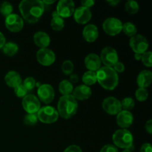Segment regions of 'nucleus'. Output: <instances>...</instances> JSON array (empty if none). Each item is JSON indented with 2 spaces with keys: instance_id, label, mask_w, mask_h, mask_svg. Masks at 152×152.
<instances>
[{
  "instance_id": "1",
  "label": "nucleus",
  "mask_w": 152,
  "mask_h": 152,
  "mask_svg": "<svg viewBox=\"0 0 152 152\" xmlns=\"http://www.w3.org/2000/svg\"><path fill=\"white\" fill-rule=\"evenodd\" d=\"M19 11L28 22L36 23L39 20L45 10V4L39 0H23L19 3Z\"/></svg>"
},
{
  "instance_id": "2",
  "label": "nucleus",
  "mask_w": 152,
  "mask_h": 152,
  "mask_svg": "<svg viewBox=\"0 0 152 152\" xmlns=\"http://www.w3.org/2000/svg\"><path fill=\"white\" fill-rule=\"evenodd\" d=\"M96 80L103 88L112 91L117 86L119 83L118 74L111 67L104 66L96 72Z\"/></svg>"
},
{
  "instance_id": "3",
  "label": "nucleus",
  "mask_w": 152,
  "mask_h": 152,
  "mask_svg": "<svg viewBox=\"0 0 152 152\" xmlns=\"http://www.w3.org/2000/svg\"><path fill=\"white\" fill-rule=\"evenodd\" d=\"M78 108V102L72 95L62 96L57 104L59 115L64 119H70L76 114Z\"/></svg>"
},
{
  "instance_id": "4",
  "label": "nucleus",
  "mask_w": 152,
  "mask_h": 152,
  "mask_svg": "<svg viewBox=\"0 0 152 152\" xmlns=\"http://www.w3.org/2000/svg\"><path fill=\"white\" fill-rule=\"evenodd\" d=\"M113 142L117 147L124 149H129L134 145L132 134L127 129H119L116 131L112 137Z\"/></svg>"
},
{
  "instance_id": "5",
  "label": "nucleus",
  "mask_w": 152,
  "mask_h": 152,
  "mask_svg": "<svg viewBox=\"0 0 152 152\" xmlns=\"http://www.w3.org/2000/svg\"><path fill=\"white\" fill-rule=\"evenodd\" d=\"M38 120L43 123L50 124L57 121L59 118L58 111L54 107L47 105L39 108L37 114Z\"/></svg>"
},
{
  "instance_id": "6",
  "label": "nucleus",
  "mask_w": 152,
  "mask_h": 152,
  "mask_svg": "<svg viewBox=\"0 0 152 152\" xmlns=\"http://www.w3.org/2000/svg\"><path fill=\"white\" fill-rule=\"evenodd\" d=\"M123 23L119 19L115 17L107 18L102 23V28L107 34L110 36H117L122 31Z\"/></svg>"
},
{
  "instance_id": "7",
  "label": "nucleus",
  "mask_w": 152,
  "mask_h": 152,
  "mask_svg": "<svg viewBox=\"0 0 152 152\" xmlns=\"http://www.w3.org/2000/svg\"><path fill=\"white\" fill-rule=\"evenodd\" d=\"M99 58H100L101 62H102L106 67H111V68H112L118 62L119 59L117 50L108 46L102 49Z\"/></svg>"
},
{
  "instance_id": "8",
  "label": "nucleus",
  "mask_w": 152,
  "mask_h": 152,
  "mask_svg": "<svg viewBox=\"0 0 152 152\" xmlns=\"http://www.w3.org/2000/svg\"><path fill=\"white\" fill-rule=\"evenodd\" d=\"M130 47L135 53H144L148 48V42L141 34H136L130 39Z\"/></svg>"
},
{
  "instance_id": "9",
  "label": "nucleus",
  "mask_w": 152,
  "mask_h": 152,
  "mask_svg": "<svg viewBox=\"0 0 152 152\" xmlns=\"http://www.w3.org/2000/svg\"><path fill=\"white\" fill-rule=\"evenodd\" d=\"M102 108L110 115H117L122 111L121 102L117 98L109 96L102 102Z\"/></svg>"
},
{
  "instance_id": "10",
  "label": "nucleus",
  "mask_w": 152,
  "mask_h": 152,
  "mask_svg": "<svg viewBox=\"0 0 152 152\" xmlns=\"http://www.w3.org/2000/svg\"><path fill=\"white\" fill-rule=\"evenodd\" d=\"M75 4L72 0H60L56 6V13L60 17L68 18L74 14Z\"/></svg>"
},
{
  "instance_id": "11",
  "label": "nucleus",
  "mask_w": 152,
  "mask_h": 152,
  "mask_svg": "<svg viewBox=\"0 0 152 152\" xmlns=\"http://www.w3.org/2000/svg\"><path fill=\"white\" fill-rule=\"evenodd\" d=\"M5 26L10 31L13 33L19 32L24 27L23 19L16 13H11L5 18Z\"/></svg>"
},
{
  "instance_id": "12",
  "label": "nucleus",
  "mask_w": 152,
  "mask_h": 152,
  "mask_svg": "<svg viewBox=\"0 0 152 152\" xmlns=\"http://www.w3.org/2000/svg\"><path fill=\"white\" fill-rule=\"evenodd\" d=\"M22 106L28 114H36L41 108L39 99L34 94H28L23 98Z\"/></svg>"
},
{
  "instance_id": "13",
  "label": "nucleus",
  "mask_w": 152,
  "mask_h": 152,
  "mask_svg": "<svg viewBox=\"0 0 152 152\" xmlns=\"http://www.w3.org/2000/svg\"><path fill=\"white\" fill-rule=\"evenodd\" d=\"M37 59L43 66H50L55 62L56 56L50 49L40 48L37 52Z\"/></svg>"
},
{
  "instance_id": "14",
  "label": "nucleus",
  "mask_w": 152,
  "mask_h": 152,
  "mask_svg": "<svg viewBox=\"0 0 152 152\" xmlns=\"http://www.w3.org/2000/svg\"><path fill=\"white\" fill-rule=\"evenodd\" d=\"M37 94L42 102L49 104L54 99L55 92L53 88L50 85L43 84L38 88Z\"/></svg>"
},
{
  "instance_id": "15",
  "label": "nucleus",
  "mask_w": 152,
  "mask_h": 152,
  "mask_svg": "<svg viewBox=\"0 0 152 152\" xmlns=\"http://www.w3.org/2000/svg\"><path fill=\"white\" fill-rule=\"evenodd\" d=\"M91 11L90 9L83 6L77 7L74 12V20L80 25L87 24L91 19Z\"/></svg>"
},
{
  "instance_id": "16",
  "label": "nucleus",
  "mask_w": 152,
  "mask_h": 152,
  "mask_svg": "<svg viewBox=\"0 0 152 152\" xmlns=\"http://www.w3.org/2000/svg\"><path fill=\"white\" fill-rule=\"evenodd\" d=\"M134 122V116L130 111L122 110L117 115V123L122 129L129 128Z\"/></svg>"
},
{
  "instance_id": "17",
  "label": "nucleus",
  "mask_w": 152,
  "mask_h": 152,
  "mask_svg": "<svg viewBox=\"0 0 152 152\" xmlns=\"http://www.w3.org/2000/svg\"><path fill=\"white\" fill-rule=\"evenodd\" d=\"M101 60L99 56L96 53H90L85 58V65L91 71H97L101 68Z\"/></svg>"
},
{
  "instance_id": "18",
  "label": "nucleus",
  "mask_w": 152,
  "mask_h": 152,
  "mask_svg": "<svg viewBox=\"0 0 152 152\" xmlns=\"http://www.w3.org/2000/svg\"><path fill=\"white\" fill-rule=\"evenodd\" d=\"M91 93V89L89 86H86V85H80V86H77L75 88H74L72 92V96L76 99L86 100L90 97Z\"/></svg>"
},
{
  "instance_id": "19",
  "label": "nucleus",
  "mask_w": 152,
  "mask_h": 152,
  "mask_svg": "<svg viewBox=\"0 0 152 152\" xmlns=\"http://www.w3.org/2000/svg\"><path fill=\"white\" fill-rule=\"evenodd\" d=\"M83 35L86 42L90 43L94 42L99 37V31H98L97 27L93 24L87 25L83 29Z\"/></svg>"
},
{
  "instance_id": "20",
  "label": "nucleus",
  "mask_w": 152,
  "mask_h": 152,
  "mask_svg": "<svg viewBox=\"0 0 152 152\" xmlns=\"http://www.w3.org/2000/svg\"><path fill=\"white\" fill-rule=\"evenodd\" d=\"M152 81V73L148 70H143L137 76V83L139 88H146L151 85Z\"/></svg>"
},
{
  "instance_id": "21",
  "label": "nucleus",
  "mask_w": 152,
  "mask_h": 152,
  "mask_svg": "<svg viewBox=\"0 0 152 152\" xmlns=\"http://www.w3.org/2000/svg\"><path fill=\"white\" fill-rule=\"evenodd\" d=\"M34 43L41 48H47L50 42V38L48 34L43 31H38L34 36Z\"/></svg>"
},
{
  "instance_id": "22",
  "label": "nucleus",
  "mask_w": 152,
  "mask_h": 152,
  "mask_svg": "<svg viewBox=\"0 0 152 152\" xmlns=\"http://www.w3.org/2000/svg\"><path fill=\"white\" fill-rule=\"evenodd\" d=\"M6 84L10 88H16L19 85L22 84V78L19 73L15 71H10L6 74L4 77Z\"/></svg>"
},
{
  "instance_id": "23",
  "label": "nucleus",
  "mask_w": 152,
  "mask_h": 152,
  "mask_svg": "<svg viewBox=\"0 0 152 152\" xmlns=\"http://www.w3.org/2000/svg\"><path fill=\"white\" fill-rule=\"evenodd\" d=\"M3 53L7 56H13L17 53L18 50H19V47L16 43L13 42H9L4 44L2 48Z\"/></svg>"
},
{
  "instance_id": "24",
  "label": "nucleus",
  "mask_w": 152,
  "mask_h": 152,
  "mask_svg": "<svg viewBox=\"0 0 152 152\" xmlns=\"http://www.w3.org/2000/svg\"><path fill=\"white\" fill-rule=\"evenodd\" d=\"M59 92L62 94H63V96L71 95V94L73 92V90H74V86L68 80H62L59 85Z\"/></svg>"
},
{
  "instance_id": "25",
  "label": "nucleus",
  "mask_w": 152,
  "mask_h": 152,
  "mask_svg": "<svg viewBox=\"0 0 152 152\" xmlns=\"http://www.w3.org/2000/svg\"><path fill=\"white\" fill-rule=\"evenodd\" d=\"M50 26L53 31H60L65 27V21L59 15L53 16L51 21H50Z\"/></svg>"
},
{
  "instance_id": "26",
  "label": "nucleus",
  "mask_w": 152,
  "mask_h": 152,
  "mask_svg": "<svg viewBox=\"0 0 152 152\" xmlns=\"http://www.w3.org/2000/svg\"><path fill=\"white\" fill-rule=\"evenodd\" d=\"M83 82L87 86L94 85L97 82V80H96V72H94V71H86L83 76Z\"/></svg>"
},
{
  "instance_id": "27",
  "label": "nucleus",
  "mask_w": 152,
  "mask_h": 152,
  "mask_svg": "<svg viewBox=\"0 0 152 152\" xmlns=\"http://www.w3.org/2000/svg\"><path fill=\"white\" fill-rule=\"evenodd\" d=\"M122 31L125 33V34H126V35L130 37H132L136 35L137 32L136 25L130 22H125L124 24H123Z\"/></svg>"
},
{
  "instance_id": "28",
  "label": "nucleus",
  "mask_w": 152,
  "mask_h": 152,
  "mask_svg": "<svg viewBox=\"0 0 152 152\" xmlns=\"http://www.w3.org/2000/svg\"><path fill=\"white\" fill-rule=\"evenodd\" d=\"M125 8H126V12L129 14H136L139 10V4L134 0H129L126 1Z\"/></svg>"
},
{
  "instance_id": "29",
  "label": "nucleus",
  "mask_w": 152,
  "mask_h": 152,
  "mask_svg": "<svg viewBox=\"0 0 152 152\" xmlns=\"http://www.w3.org/2000/svg\"><path fill=\"white\" fill-rule=\"evenodd\" d=\"M13 6L8 1H4L0 4V13L2 16H6L10 15L13 12Z\"/></svg>"
},
{
  "instance_id": "30",
  "label": "nucleus",
  "mask_w": 152,
  "mask_h": 152,
  "mask_svg": "<svg viewBox=\"0 0 152 152\" xmlns=\"http://www.w3.org/2000/svg\"><path fill=\"white\" fill-rule=\"evenodd\" d=\"M135 105L134 100L132 97H126L122 100L121 106L122 109H124V111H130L133 109Z\"/></svg>"
},
{
  "instance_id": "31",
  "label": "nucleus",
  "mask_w": 152,
  "mask_h": 152,
  "mask_svg": "<svg viewBox=\"0 0 152 152\" xmlns=\"http://www.w3.org/2000/svg\"><path fill=\"white\" fill-rule=\"evenodd\" d=\"M135 96H136L137 99L140 102H144L146 100L148 96V91L146 88H139L136 91L135 93Z\"/></svg>"
},
{
  "instance_id": "32",
  "label": "nucleus",
  "mask_w": 152,
  "mask_h": 152,
  "mask_svg": "<svg viewBox=\"0 0 152 152\" xmlns=\"http://www.w3.org/2000/svg\"><path fill=\"white\" fill-rule=\"evenodd\" d=\"M38 121V117L37 114H27L24 118V123L25 125L29 126H33L37 124Z\"/></svg>"
},
{
  "instance_id": "33",
  "label": "nucleus",
  "mask_w": 152,
  "mask_h": 152,
  "mask_svg": "<svg viewBox=\"0 0 152 152\" xmlns=\"http://www.w3.org/2000/svg\"><path fill=\"white\" fill-rule=\"evenodd\" d=\"M62 71L66 75H69L74 71V64L71 60H65L62 65Z\"/></svg>"
},
{
  "instance_id": "34",
  "label": "nucleus",
  "mask_w": 152,
  "mask_h": 152,
  "mask_svg": "<svg viewBox=\"0 0 152 152\" xmlns=\"http://www.w3.org/2000/svg\"><path fill=\"white\" fill-rule=\"evenodd\" d=\"M142 63L145 66L150 67L152 66V53L151 51H146L144 53H142Z\"/></svg>"
},
{
  "instance_id": "35",
  "label": "nucleus",
  "mask_w": 152,
  "mask_h": 152,
  "mask_svg": "<svg viewBox=\"0 0 152 152\" xmlns=\"http://www.w3.org/2000/svg\"><path fill=\"white\" fill-rule=\"evenodd\" d=\"M36 84H37V83H36L35 79L33 78V77H28L24 80L23 83H22L23 86L28 91L33 90L35 88Z\"/></svg>"
},
{
  "instance_id": "36",
  "label": "nucleus",
  "mask_w": 152,
  "mask_h": 152,
  "mask_svg": "<svg viewBox=\"0 0 152 152\" xmlns=\"http://www.w3.org/2000/svg\"><path fill=\"white\" fill-rule=\"evenodd\" d=\"M14 93L18 97L24 98L27 95L28 91L25 89V88L24 87L23 85L20 84L18 86H16V88H14Z\"/></svg>"
},
{
  "instance_id": "37",
  "label": "nucleus",
  "mask_w": 152,
  "mask_h": 152,
  "mask_svg": "<svg viewBox=\"0 0 152 152\" xmlns=\"http://www.w3.org/2000/svg\"><path fill=\"white\" fill-rule=\"evenodd\" d=\"M100 152H118V149L115 145H105L101 148Z\"/></svg>"
},
{
  "instance_id": "38",
  "label": "nucleus",
  "mask_w": 152,
  "mask_h": 152,
  "mask_svg": "<svg viewBox=\"0 0 152 152\" xmlns=\"http://www.w3.org/2000/svg\"><path fill=\"white\" fill-rule=\"evenodd\" d=\"M113 67H114V68H114V70L117 73H122L125 71L124 64L122 63V62H119V61Z\"/></svg>"
},
{
  "instance_id": "39",
  "label": "nucleus",
  "mask_w": 152,
  "mask_h": 152,
  "mask_svg": "<svg viewBox=\"0 0 152 152\" xmlns=\"http://www.w3.org/2000/svg\"><path fill=\"white\" fill-rule=\"evenodd\" d=\"M64 152H83L81 148L77 145H71L67 147Z\"/></svg>"
},
{
  "instance_id": "40",
  "label": "nucleus",
  "mask_w": 152,
  "mask_h": 152,
  "mask_svg": "<svg viewBox=\"0 0 152 152\" xmlns=\"http://www.w3.org/2000/svg\"><path fill=\"white\" fill-rule=\"evenodd\" d=\"M95 4V1L94 0H83L81 1V4L83 7H87L90 9V7H93Z\"/></svg>"
},
{
  "instance_id": "41",
  "label": "nucleus",
  "mask_w": 152,
  "mask_h": 152,
  "mask_svg": "<svg viewBox=\"0 0 152 152\" xmlns=\"http://www.w3.org/2000/svg\"><path fill=\"white\" fill-rule=\"evenodd\" d=\"M140 152H152V146L150 143H144L140 148Z\"/></svg>"
},
{
  "instance_id": "42",
  "label": "nucleus",
  "mask_w": 152,
  "mask_h": 152,
  "mask_svg": "<svg viewBox=\"0 0 152 152\" xmlns=\"http://www.w3.org/2000/svg\"><path fill=\"white\" fill-rule=\"evenodd\" d=\"M145 131L148 132L149 134H152V120H149L146 122L145 123Z\"/></svg>"
},
{
  "instance_id": "43",
  "label": "nucleus",
  "mask_w": 152,
  "mask_h": 152,
  "mask_svg": "<svg viewBox=\"0 0 152 152\" xmlns=\"http://www.w3.org/2000/svg\"><path fill=\"white\" fill-rule=\"evenodd\" d=\"M79 82V77L77 74H72L70 77V83L71 84H76Z\"/></svg>"
},
{
  "instance_id": "44",
  "label": "nucleus",
  "mask_w": 152,
  "mask_h": 152,
  "mask_svg": "<svg viewBox=\"0 0 152 152\" xmlns=\"http://www.w3.org/2000/svg\"><path fill=\"white\" fill-rule=\"evenodd\" d=\"M5 42H6V39H5V37H4V34H3L1 32H0V49L2 48V47L4 45V44L6 43Z\"/></svg>"
},
{
  "instance_id": "45",
  "label": "nucleus",
  "mask_w": 152,
  "mask_h": 152,
  "mask_svg": "<svg viewBox=\"0 0 152 152\" xmlns=\"http://www.w3.org/2000/svg\"><path fill=\"white\" fill-rule=\"evenodd\" d=\"M107 2H108L111 6L114 7V6H117V4L120 3V0H108Z\"/></svg>"
},
{
  "instance_id": "46",
  "label": "nucleus",
  "mask_w": 152,
  "mask_h": 152,
  "mask_svg": "<svg viewBox=\"0 0 152 152\" xmlns=\"http://www.w3.org/2000/svg\"><path fill=\"white\" fill-rule=\"evenodd\" d=\"M142 54H141V53H135L134 58H135V59H137V61H139V60H141V59H142Z\"/></svg>"
},
{
  "instance_id": "47",
  "label": "nucleus",
  "mask_w": 152,
  "mask_h": 152,
  "mask_svg": "<svg viewBox=\"0 0 152 152\" xmlns=\"http://www.w3.org/2000/svg\"><path fill=\"white\" fill-rule=\"evenodd\" d=\"M55 2L54 0H50V1H47V0H45V1H42V3L44 4H53V3Z\"/></svg>"
},
{
  "instance_id": "48",
  "label": "nucleus",
  "mask_w": 152,
  "mask_h": 152,
  "mask_svg": "<svg viewBox=\"0 0 152 152\" xmlns=\"http://www.w3.org/2000/svg\"><path fill=\"white\" fill-rule=\"evenodd\" d=\"M122 152H132V151H129V150H128V149H125L124 151H123Z\"/></svg>"
}]
</instances>
